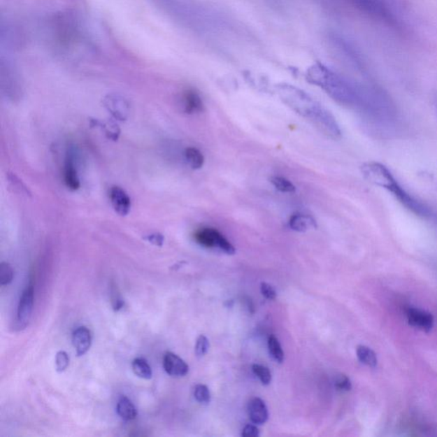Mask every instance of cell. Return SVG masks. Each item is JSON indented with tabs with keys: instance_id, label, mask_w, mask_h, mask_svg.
Instances as JSON below:
<instances>
[{
	"instance_id": "obj_1",
	"label": "cell",
	"mask_w": 437,
	"mask_h": 437,
	"mask_svg": "<svg viewBox=\"0 0 437 437\" xmlns=\"http://www.w3.org/2000/svg\"><path fill=\"white\" fill-rule=\"evenodd\" d=\"M46 44L57 59L79 62L94 59L99 50L87 22L75 11L59 10L44 23Z\"/></svg>"
},
{
	"instance_id": "obj_2",
	"label": "cell",
	"mask_w": 437,
	"mask_h": 437,
	"mask_svg": "<svg viewBox=\"0 0 437 437\" xmlns=\"http://www.w3.org/2000/svg\"><path fill=\"white\" fill-rule=\"evenodd\" d=\"M309 83L322 88L336 102L351 106L359 100V91L345 77L320 64L312 66L307 73Z\"/></svg>"
},
{
	"instance_id": "obj_3",
	"label": "cell",
	"mask_w": 437,
	"mask_h": 437,
	"mask_svg": "<svg viewBox=\"0 0 437 437\" xmlns=\"http://www.w3.org/2000/svg\"><path fill=\"white\" fill-rule=\"evenodd\" d=\"M361 171L367 181L392 193L404 207L412 211L413 214L421 217L430 216V210L428 208L406 192L385 165L375 162H366L361 166Z\"/></svg>"
},
{
	"instance_id": "obj_4",
	"label": "cell",
	"mask_w": 437,
	"mask_h": 437,
	"mask_svg": "<svg viewBox=\"0 0 437 437\" xmlns=\"http://www.w3.org/2000/svg\"><path fill=\"white\" fill-rule=\"evenodd\" d=\"M277 94L286 106L312 123L323 110V107L312 96L292 85H280L277 87Z\"/></svg>"
},
{
	"instance_id": "obj_5",
	"label": "cell",
	"mask_w": 437,
	"mask_h": 437,
	"mask_svg": "<svg viewBox=\"0 0 437 437\" xmlns=\"http://www.w3.org/2000/svg\"><path fill=\"white\" fill-rule=\"evenodd\" d=\"M353 5L371 19L388 28L398 29L402 27L399 14L389 0H351Z\"/></svg>"
},
{
	"instance_id": "obj_6",
	"label": "cell",
	"mask_w": 437,
	"mask_h": 437,
	"mask_svg": "<svg viewBox=\"0 0 437 437\" xmlns=\"http://www.w3.org/2000/svg\"><path fill=\"white\" fill-rule=\"evenodd\" d=\"M0 75L2 87L8 94H17L22 90V78L17 65L2 52L0 57Z\"/></svg>"
},
{
	"instance_id": "obj_7",
	"label": "cell",
	"mask_w": 437,
	"mask_h": 437,
	"mask_svg": "<svg viewBox=\"0 0 437 437\" xmlns=\"http://www.w3.org/2000/svg\"><path fill=\"white\" fill-rule=\"evenodd\" d=\"M194 238L205 248L219 249L227 255H234L235 248L224 236L214 228L204 227L196 231Z\"/></svg>"
},
{
	"instance_id": "obj_8",
	"label": "cell",
	"mask_w": 437,
	"mask_h": 437,
	"mask_svg": "<svg viewBox=\"0 0 437 437\" xmlns=\"http://www.w3.org/2000/svg\"><path fill=\"white\" fill-rule=\"evenodd\" d=\"M34 288L33 281L30 280L28 286L22 294L19 301L17 313V327L23 330L29 326L34 309Z\"/></svg>"
},
{
	"instance_id": "obj_9",
	"label": "cell",
	"mask_w": 437,
	"mask_h": 437,
	"mask_svg": "<svg viewBox=\"0 0 437 437\" xmlns=\"http://www.w3.org/2000/svg\"><path fill=\"white\" fill-rule=\"evenodd\" d=\"M408 321L410 326L424 332L431 331L434 326V319L431 313L419 308H410L407 310Z\"/></svg>"
},
{
	"instance_id": "obj_10",
	"label": "cell",
	"mask_w": 437,
	"mask_h": 437,
	"mask_svg": "<svg viewBox=\"0 0 437 437\" xmlns=\"http://www.w3.org/2000/svg\"><path fill=\"white\" fill-rule=\"evenodd\" d=\"M164 368L169 376L175 378L184 377L189 372V366L187 363L172 352H168L165 354Z\"/></svg>"
},
{
	"instance_id": "obj_11",
	"label": "cell",
	"mask_w": 437,
	"mask_h": 437,
	"mask_svg": "<svg viewBox=\"0 0 437 437\" xmlns=\"http://www.w3.org/2000/svg\"><path fill=\"white\" fill-rule=\"evenodd\" d=\"M112 206L120 215H127L131 210V199L127 193L121 187H113L110 192Z\"/></svg>"
},
{
	"instance_id": "obj_12",
	"label": "cell",
	"mask_w": 437,
	"mask_h": 437,
	"mask_svg": "<svg viewBox=\"0 0 437 437\" xmlns=\"http://www.w3.org/2000/svg\"><path fill=\"white\" fill-rule=\"evenodd\" d=\"M92 334L87 327L77 328L72 335V343L78 357H83L90 350L92 345Z\"/></svg>"
},
{
	"instance_id": "obj_13",
	"label": "cell",
	"mask_w": 437,
	"mask_h": 437,
	"mask_svg": "<svg viewBox=\"0 0 437 437\" xmlns=\"http://www.w3.org/2000/svg\"><path fill=\"white\" fill-rule=\"evenodd\" d=\"M249 417L255 424H265L268 420V410L265 402L260 398H253L248 406Z\"/></svg>"
},
{
	"instance_id": "obj_14",
	"label": "cell",
	"mask_w": 437,
	"mask_h": 437,
	"mask_svg": "<svg viewBox=\"0 0 437 437\" xmlns=\"http://www.w3.org/2000/svg\"><path fill=\"white\" fill-rule=\"evenodd\" d=\"M182 106L185 113L189 115L200 113L203 110L202 99L197 92L192 89L185 90L182 95Z\"/></svg>"
},
{
	"instance_id": "obj_15",
	"label": "cell",
	"mask_w": 437,
	"mask_h": 437,
	"mask_svg": "<svg viewBox=\"0 0 437 437\" xmlns=\"http://www.w3.org/2000/svg\"><path fill=\"white\" fill-rule=\"evenodd\" d=\"M64 178L65 185L72 191H76L80 187L78 173H77L76 167L73 164V160L71 155L66 158Z\"/></svg>"
},
{
	"instance_id": "obj_16",
	"label": "cell",
	"mask_w": 437,
	"mask_h": 437,
	"mask_svg": "<svg viewBox=\"0 0 437 437\" xmlns=\"http://www.w3.org/2000/svg\"><path fill=\"white\" fill-rule=\"evenodd\" d=\"M117 415L122 420L131 421L136 419L138 411L133 402L127 396H121L117 405Z\"/></svg>"
},
{
	"instance_id": "obj_17",
	"label": "cell",
	"mask_w": 437,
	"mask_h": 437,
	"mask_svg": "<svg viewBox=\"0 0 437 437\" xmlns=\"http://www.w3.org/2000/svg\"><path fill=\"white\" fill-rule=\"evenodd\" d=\"M289 225L293 231H299V233H304L317 227L315 219L308 215L301 214L293 215L289 220Z\"/></svg>"
},
{
	"instance_id": "obj_18",
	"label": "cell",
	"mask_w": 437,
	"mask_h": 437,
	"mask_svg": "<svg viewBox=\"0 0 437 437\" xmlns=\"http://www.w3.org/2000/svg\"><path fill=\"white\" fill-rule=\"evenodd\" d=\"M357 354L359 361H361L362 364L372 367V368H375V367L377 366V354L373 350H371L370 348L359 345L357 347Z\"/></svg>"
},
{
	"instance_id": "obj_19",
	"label": "cell",
	"mask_w": 437,
	"mask_h": 437,
	"mask_svg": "<svg viewBox=\"0 0 437 437\" xmlns=\"http://www.w3.org/2000/svg\"><path fill=\"white\" fill-rule=\"evenodd\" d=\"M131 368H133L134 374L138 378L146 379V380H149V379L152 378V367H150L144 358L135 359L133 363H131Z\"/></svg>"
},
{
	"instance_id": "obj_20",
	"label": "cell",
	"mask_w": 437,
	"mask_h": 437,
	"mask_svg": "<svg viewBox=\"0 0 437 437\" xmlns=\"http://www.w3.org/2000/svg\"><path fill=\"white\" fill-rule=\"evenodd\" d=\"M185 159H187L189 167L193 169H199L203 167L204 164V157L200 150L189 147L185 150Z\"/></svg>"
},
{
	"instance_id": "obj_21",
	"label": "cell",
	"mask_w": 437,
	"mask_h": 437,
	"mask_svg": "<svg viewBox=\"0 0 437 437\" xmlns=\"http://www.w3.org/2000/svg\"><path fill=\"white\" fill-rule=\"evenodd\" d=\"M268 350L271 357H272L274 361L278 363L284 361V351L282 350L280 342L274 336H270L268 339Z\"/></svg>"
},
{
	"instance_id": "obj_22",
	"label": "cell",
	"mask_w": 437,
	"mask_h": 437,
	"mask_svg": "<svg viewBox=\"0 0 437 437\" xmlns=\"http://www.w3.org/2000/svg\"><path fill=\"white\" fill-rule=\"evenodd\" d=\"M271 183L274 185L278 191L285 193H294L296 192V187L288 180L283 177L274 176L271 178Z\"/></svg>"
},
{
	"instance_id": "obj_23",
	"label": "cell",
	"mask_w": 437,
	"mask_h": 437,
	"mask_svg": "<svg viewBox=\"0 0 437 437\" xmlns=\"http://www.w3.org/2000/svg\"><path fill=\"white\" fill-rule=\"evenodd\" d=\"M14 272L9 263L2 262L0 264V285H8L13 280Z\"/></svg>"
},
{
	"instance_id": "obj_24",
	"label": "cell",
	"mask_w": 437,
	"mask_h": 437,
	"mask_svg": "<svg viewBox=\"0 0 437 437\" xmlns=\"http://www.w3.org/2000/svg\"><path fill=\"white\" fill-rule=\"evenodd\" d=\"M194 397L195 399L201 404L207 405L210 403L211 400V396L210 389H208L206 385H197L194 388Z\"/></svg>"
},
{
	"instance_id": "obj_25",
	"label": "cell",
	"mask_w": 437,
	"mask_h": 437,
	"mask_svg": "<svg viewBox=\"0 0 437 437\" xmlns=\"http://www.w3.org/2000/svg\"><path fill=\"white\" fill-rule=\"evenodd\" d=\"M253 372L264 385H268L272 381V374L268 367L262 365H254Z\"/></svg>"
},
{
	"instance_id": "obj_26",
	"label": "cell",
	"mask_w": 437,
	"mask_h": 437,
	"mask_svg": "<svg viewBox=\"0 0 437 437\" xmlns=\"http://www.w3.org/2000/svg\"><path fill=\"white\" fill-rule=\"evenodd\" d=\"M208 349H210V341H208V339L203 335L199 336L195 346L196 357H203V355L207 354Z\"/></svg>"
},
{
	"instance_id": "obj_27",
	"label": "cell",
	"mask_w": 437,
	"mask_h": 437,
	"mask_svg": "<svg viewBox=\"0 0 437 437\" xmlns=\"http://www.w3.org/2000/svg\"><path fill=\"white\" fill-rule=\"evenodd\" d=\"M69 366V357L65 351H59L56 355V370L57 373H63Z\"/></svg>"
},
{
	"instance_id": "obj_28",
	"label": "cell",
	"mask_w": 437,
	"mask_h": 437,
	"mask_svg": "<svg viewBox=\"0 0 437 437\" xmlns=\"http://www.w3.org/2000/svg\"><path fill=\"white\" fill-rule=\"evenodd\" d=\"M336 389L339 392H350L352 388V384L350 378L345 376V375H338L335 379Z\"/></svg>"
},
{
	"instance_id": "obj_29",
	"label": "cell",
	"mask_w": 437,
	"mask_h": 437,
	"mask_svg": "<svg viewBox=\"0 0 437 437\" xmlns=\"http://www.w3.org/2000/svg\"><path fill=\"white\" fill-rule=\"evenodd\" d=\"M111 300L112 306H113L115 311L117 312L120 309L124 307V301H123L121 296H120L118 289L117 288H115V285L111 287Z\"/></svg>"
},
{
	"instance_id": "obj_30",
	"label": "cell",
	"mask_w": 437,
	"mask_h": 437,
	"mask_svg": "<svg viewBox=\"0 0 437 437\" xmlns=\"http://www.w3.org/2000/svg\"><path fill=\"white\" fill-rule=\"evenodd\" d=\"M261 292L262 295L264 296L266 299L274 300L276 299L277 292L275 289L268 283L261 284Z\"/></svg>"
},
{
	"instance_id": "obj_31",
	"label": "cell",
	"mask_w": 437,
	"mask_h": 437,
	"mask_svg": "<svg viewBox=\"0 0 437 437\" xmlns=\"http://www.w3.org/2000/svg\"><path fill=\"white\" fill-rule=\"evenodd\" d=\"M259 436H260V431H259L257 424H247L246 427L243 428L242 436L257 437Z\"/></svg>"
},
{
	"instance_id": "obj_32",
	"label": "cell",
	"mask_w": 437,
	"mask_h": 437,
	"mask_svg": "<svg viewBox=\"0 0 437 437\" xmlns=\"http://www.w3.org/2000/svg\"><path fill=\"white\" fill-rule=\"evenodd\" d=\"M149 241L154 243L156 245H162V243H164V238L160 235H152L149 237Z\"/></svg>"
}]
</instances>
